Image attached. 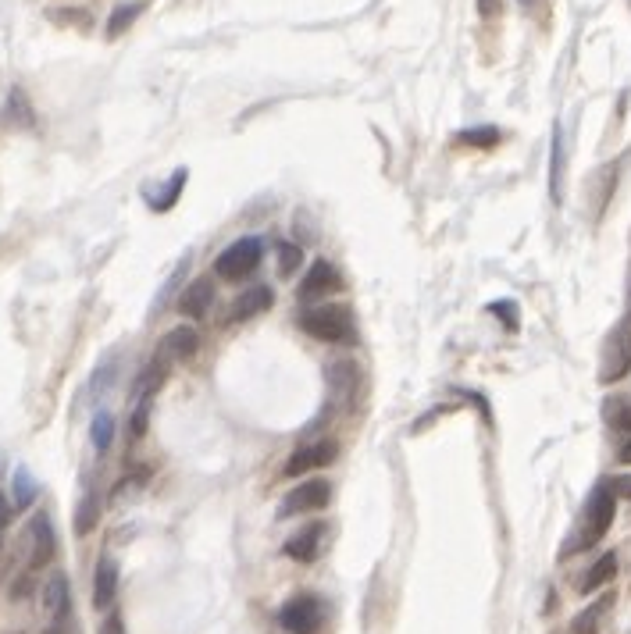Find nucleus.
Listing matches in <instances>:
<instances>
[{
    "instance_id": "f257e3e1",
    "label": "nucleus",
    "mask_w": 631,
    "mask_h": 634,
    "mask_svg": "<svg viewBox=\"0 0 631 634\" xmlns=\"http://www.w3.org/2000/svg\"><path fill=\"white\" fill-rule=\"evenodd\" d=\"M614 513H617L614 488H610L607 481H599V485L592 488V496H589V503H585L582 517H578V531L564 542L560 556L585 553V549H592V545L603 542V535H607L610 524H614Z\"/></svg>"
},
{
    "instance_id": "f03ea898",
    "label": "nucleus",
    "mask_w": 631,
    "mask_h": 634,
    "mask_svg": "<svg viewBox=\"0 0 631 634\" xmlns=\"http://www.w3.org/2000/svg\"><path fill=\"white\" fill-rule=\"evenodd\" d=\"M300 332L328 342V346H346V342H357V321H353V310L343 303H325V307H311L307 314H300Z\"/></svg>"
},
{
    "instance_id": "7ed1b4c3",
    "label": "nucleus",
    "mask_w": 631,
    "mask_h": 634,
    "mask_svg": "<svg viewBox=\"0 0 631 634\" xmlns=\"http://www.w3.org/2000/svg\"><path fill=\"white\" fill-rule=\"evenodd\" d=\"M261 261H264V243L257 236H243L218 253L214 271H218L222 282H243V278H250L261 268Z\"/></svg>"
},
{
    "instance_id": "20e7f679",
    "label": "nucleus",
    "mask_w": 631,
    "mask_h": 634,
    "mask_svg": "<svg viewBox=\"0 0 631 634\" xmlns=\"http://www.w3.org/2000/svg\"><path fill=\"white\" fill-rule=\"evenodd\" d=\"M332 503V485L325 478H307L296 488H289L286 499L279 503V517H300V513H318Z\"/></svg>"
},
{
    "instance_id": "39448f33",
    "label": "nucleus",
    "mask_w": 631,
    "mask_h": 634,
    "mask_svg": "<svg viewBox=\"0 0 631 634\" xmlns=\"http://www.w3.org/2000/svg\"><path fill=\"white\" fill-rule=\"evenodd\" d=\"M279 624L289 634H318L321 624H325V610L314 595H293L279 610Z\"/></svg>"
},
{
    "instance_id": "423d86ee",
    "label": "nucleus",
    "mask_w": 631,
    "mask_h": 634,
    "mask_svg": "<svg viewBox=\"0 0 631 634\" xmlns=\"http://www.w3.org/2000/svg\"><path fill=\"white\" fill-rule=\"evenodd\" d=\"M325 542H328V524L321 521H307L300 531L286 538V556L296 563H314L321 553H325Z\"/></svg>"
},
{
    "instance_id": "0eeeda50",
    "label": "nucleus",
    "mask_w": 631,
    "mask_h": 634,
    "mask_svg": "<svg viewBox=\"0 0 631 634\" xmlns=\"http://www.w3.org/2000/svg\"><path fill=\"white\" fill-rule=\"evenodd\" d=\"M58 553V538H54V524L47 513H36L29 521V570H43Z\"/></svg>"
},
{
    "instance_id": "6e6552de",
    "label": "nucleus",
    "mask_w": 631,
    "mask_h": 634,
    "mask_svg": "<svg viewBox=\"0 0 631 634\" xmlns=\"http://www.w3.org/2000/svg\"><path fill=\"white\" fill-rule=\"evenodd\" d=\"M336 456H339V446L336 442H307V446H300L293 456H289V464H286V474L289 478H300V474L307 471H318V467H328V464H336Z\"/></svg>"
},
{
    "instance_id": "1a4fd4ad",
    "label": "nucleus",
    "mask_w": 631,
    "mask_h": 634,
    "mask_svg": "<svg viewBox=\"0 0 631 634\" xmlns=\"http://www.w3.org/2000/svg\"><path fill=\"white\" fill-rule=\"evenodd\" d=\"M339 285H343V278H339L336 264L318 257V261L307 268V278L300 282V300H318V296L325 293H336Z\"/></svg>"
},
{
    "instance_id": "9d476101",
    "label": "nucleus",
    "mask_w": 631,
    "mask_h": 634,
    "mask_svg": "<svg viewBox=\"0 0 631 634\" xmlns=\"http://www.w3.org/2000/svg\"><path fill=\"white\" fill-rule=\"evenodd\" d=\"M631 367V342H628V328H617L607 342V357H603V371H599V382H617L624 378Z\"/></svg>"
},
{
    "instance_id": "9b49d317",
    "label": "nucleus",
    "mask_w": 631,
    "mask_h": 634,
    "mask_svg": "<svg viewBox=\"0 0 631 634\" xmlns=\"http://www.w3.org/2000/svg\"><path fill=\"white\" fill-rule=\"evenodd\" d=\"M197 350H200V335H197V328L193 325H179V328H172V332L164 335L161 339V346H157V353L161 357H168L175 364V360H193L197 357Z\"/></svg>"
},
{
    "instance_id": "f8f14e48",
    "label": "nucleus",
    "mask_w": 631,
    "mask_h": 634,
    "mask_svg": "<svg viewBox=\"0 0 631 634\" xmlns=\"http://www.w3.org/2000/svg\"><path fill=\"white\" fill-rule=\"evenodd\" d=\"M118 595V563L111 556H100L97 570H93V606L97 610H107Z\"/></svg>"
},
{
    "instance_id": "ddd939ff",
    "label": "nucleus",
    "mask_w": 631,
    "mask_h": 634,
    "mask_svg": "<svg viewBox=\"0 0 631 634\" xmlns=\"http://www.w3.org/2000/svg\"><path fill=\"white\" fill-rule=\"evenodd\" d=\"M211 303H214L211 278H197V282H189L186 293L179 296V314L182 317H193V321H200V317H207Z\"/></svg>"
},
{
    "instance_id": "4468645a",
    "label": "nucleus",
    "mask_w": 631,
    "mask_h": 634,
    "mask_svg": "<svg viewBox=\"0 0 631 634\" xmlns=\"http://www.w3.org/2000/svg\"><path fill=\"white\" fill-rule=\"evenodd\" d=\"M268 307H271V289H268V285H254V289H246V293L239 296L236 303H232L229 321H232V325H243V321H254V317H261Z\"/></svg>"
},
{
    "instance_id": "2eb2a0df",
    "label": "nucleus",
    "mask_w": 631,
    "mask_h": 634,
    "mask_svg": "<svg viewBox=\"0 0 631 634\" xmlns=\"http://www.w3.org/2000/svg\"><path fill=\"white\" fill-rule=\"evenodd\" d=\"M614 599H617L614 592H603L596 602H592V606H585V610L574 617L571 631L574 634H599V627H603V620H607V613H610V606H614Z\"/></svg>"
},
{
    "instance_id": "dca6fc26",
    "label": "nucleus",
    "mask_w": 631,
    "mask_h": 634,
    "mask_svg": "<svg viewBox=\"0 0 631 634\" xmlns=\"http://www.w3.org/2000/svg\"><path fill=\"white\" fill-rule=\"evenodd\" d=\"M43 606H47L50 617L65 620L68 606H72V592H68V578L65 574H50L47 588H43Z\"/></svg>"
},
{
    "instance_id": "f3484780",
    "label": "nucleus",
    "mask_w": 631,
    "mask_h": 634,
    "mask_svg": "<svg viewBox=\"0 0 631 634\" xmlns=\"http://www.w3.org/2000/svg\"><path fill=\"white\" fill-rule=\"evenodd\" d=\"M614 578H617V556L614 553H603L589 570H585V578H582V585H578V592L592 595L596 588H607Z\"/></svg>"
},
{
    "instance_id": "a211bd4d",
    "label": "nucleus",
    "mask_w": 631,
    "mask_h": 634,
    "mask_svg": "<svg viewBox=\"0 0 631 634\" xmlns=\"http://www.w3.org/2000/svg\"><path fill=\"white\" fill-rule=\"evenodd\" d=\"M97 521H100V492H97V485H90L86 492H82L79 506H75V535L86 538L93 528H97Z\"/></svg>"
},
{
    "instance_id": "6ab92c4d",
    "label": "nucleus",
    "mask_w": 631,
    "mask_h": 634,
    "mask_svg": "<svg viewBox=\"0 0 631 634\" xmlns=\"http://www.w3.org/2000/svg\"><path fill=\"white\" fill-rule=\"evenodd\" d=\"M143 8H147L143 0H132V4H118V8L111 11V18H107V36H111V40H118V36H122L125 29H129V25L143 15Z\"/></svg>"
},
{
    "instance_id": "aec40b11",
    "label": "nucleus",
    "mask_w": 631,
    "mask_h": 634,
    "mask_svg": "<svg viewBox=\"0 0 631 634\" xmlns=\"http://www.w3.org/2000/svg\"><path fill=\"white\" fill-rule=\"evenodd\" d=\"M603 421H607V428L621 431V435H631V403L621 396H610L607 403H603Z\"/></svg>"
},
{
    "instance_id": "412c9836",
    "label": "nucleus",
    "mask_w": 631,
    "mask_h": 634,
    "mask_svg": "<svg viewBox=\"0 0 631 634\" xmlns=\"http://www.w3.org/2000/svg\"><path fill=\"white\" fill-rule=\"evenodd\" d=\"M564 132H560V125L553 129V154H550V193L553 200L560 204V193H564Z\"/></svg>"
},
{
    "instance_id": "4be33fe9",
    "label": "nucleus",
    "mask_w": 631,
    "mask_h": 634,
    "mask_svg": "<svg viewBox=\"0 0 631 634\" xmlns=\"http://www.w3.org/2000/svg\"><path fill=\"white\" fill-rule=\"evenodd\" d=\"M457 143L460 147H471V150H492L496 143H500V129H492V125L464 129V132H457Z\"/></svg>"
},
{
    "instance_id": "5701e85b",
    "label": "nucleus",
    "mask_w": 631,
    "mask_h": 634,
    "mask_svg": "<svg viewBox=\"0 0 631 634\" xmlns=\"http://www.w3.org/2000/svg\"><path fill=\"white\" fill-rule=\"evenodd\" d=\"M90 435H93V449L97 453H107L111 449V439H115V417L107 414V410H97L90 424Z\"/></svg>"
},
{
    "instance_id": "b1692460",
    "label": "nucleus",
    "mask_w": 631,
    "mask_h": 634,
    "mask_svg": "<svg viewBox=\"0 0 631 634\" xmlns=\"http://www.w3.org/2000/svg\"><path fill=\"white\" fill-rule=\"evenodd\" d=\"M182 186H186V168L175 171L172 182H168V189H161V196H150V207H154V211H172V204L179 200Z\"/></svg>"
},
{
    "instance_id": "393cba45",
    "label": "nucleus",
    "mask_w": 631,
    "mask_h": 634,
    "mask_svg": "<svg viewBox=\"0 0 631 634\" xmlns=\"http://www.w3.org/2000/svg\"><path fill=\"white\" fill-rule=\"evenodd\" d=\"M275 257H279V275L282 278H289L300 264H304V250H300L296 243H286V239L275 243Z\"/></svg>"
},
{
    "instance_id": "a878e982",
    "label": "nucleus",
    "mask_w": 631,
    "mask_h": 634,
    "mask_svg": "<svg viewBox=\"0 0 631 634\" xmlns=\"http://www.w3.org/2000/svg\"><path fill=\"white\" fill-rule=\"evenodd\" d=\"M15 506H29L36 499V481H33V474H29V467H18L15 471Z\"/></svg>"
},
{
    "instance_id": "bb28decb",
    "label": "nucleus",
    "mask_w": 631,
    "mask_h": 634,
    "mask_svg": "<svg viewBox=\"0 0 631 634\" xmlns=\"http://www.w3.org/2000/svg\"><path fill=\"white\" fill-rule=\"evenodd\" d=\"M492 314H500L503 317V325H507L510 328V332H514V328H517V307H514V303H492Z\"/></svg>"
},
{
    "instance_id": "cd10ccee",
    "label": "nucleus",
    "mask_w": 631,
    "mask_h": 634,
    "mask_svg": "<svg viewBox=\"0 0 631 634\" xmlns=\"http://www.w3.org/2000/svg\"><path fill=\"white\" fill-rule=\"evenodd\" d=\"M607 485L614 488V496H624V499H631V474H617V478H610Z\"/></svg>"
},
{
    "instance_id": "c85d7f7f",
    "label": "nucleus",
    "mask_w": 631,
    "mask_h": 634,
    "mask_svg": "<svg viewBox=\"0 0 631 634\" xmlns=\"http://www.w3.org/2000/svg\"><path fill=\"white\" fill-rule=\"evenodd\" d=\"M97 634H125L122 617H118V613H107L104 624H100V631H97Z\"/></svg>"
},
{
    "instance_id": "c756f323",
    "label": "nucleus",
    "mask_w": 631,
    "mask_h": 634,
    "mask_svg": "<svg viewBox=\"0 0 631 634\" xmlns=\"http://www.w3.org/2000/svg\"><path fill=\"white\" fill-rule=\"evenodd\" d=\"M8 521H11V506H8V496L0 492V538H4V531H8Z\"/></svg>"
},
{
    "instance_id": "7c9ffc66",
    "label": "nucleus",
    "mask_w": 631,
    "mask_h": 634,
    "mask_svg": "<svg viewBox=\"0 0 631 634\" xmlns=\"http://www.w3.org/2000/svg\"><path fill=\"white\" fill-rule=\"evenodd\" d=\"M617 460H621V464H631V435L624 439V446L617 449Z\"/></svg>"
},
{
    "instance_id": "2f4dec72",
    "label": "nucleus",
    "mask_w": 631,
    "mask_h": 634,
    "mask_svg": "<svg viewBox=\"0 0 631 634\" xmlns=\"http://www.w3.org/2000/svg\"><path fill=\"white\" fill-rule=\"evenodd\" d=\"M478 8H482V15H492V11H496V0H478Z\"/></svg>"
},
{
    "instance_id": "473e14b6",
    "label": "nucleus",
    "mask_w": 631,
    "mask_h": 634,
    "mask_svg": "<svg viewBox=\"0 0 631 634\" xmlns=\"http://www.w3.org/2000/svg\"><path fill=\"white\" fill-rule=\"evenodd\" d=\"M628 342H631V321H628Z\"/></svg>"
}]
</instances>
